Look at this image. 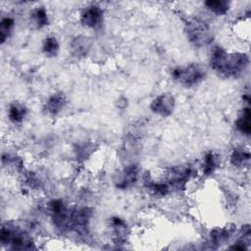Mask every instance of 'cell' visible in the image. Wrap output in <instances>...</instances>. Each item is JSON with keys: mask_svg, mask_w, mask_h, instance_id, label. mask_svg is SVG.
<instances>
[{"mask_svg": "<svg viewBox=\"0 0 251 251\" xmlns=\"http://www.w3.org/2000/svg\"><path fill=\"white\" fill-rule=\"evenodd\" d=\"M210 67L225 78H237L248 68L249 57L244 52H229L222 46H215L210 56Z\"/></svg>", "mask_w": 251, "mask_h": 251, "instance_id": "obj_1", "label": "cell"}, {"mask_svg": "<svg viewBox=\"0 0 251 251\" xmlns=\"http://www.w3.org/2000/svg\"><path fill=\"white\" fill-rule=\"evenodd\" d=\"M0 242L11 250H31L35 249L34 242L30 235L13 223H5L0 229Z\"/></svg>", "mask_w": 251, "mask_h": 251, "instance_id": "obj_2", "label": "cell"}, {"mask_svg": "<svg viewBox=\"0 0 251 251\" xmlns=\"http://www.w3.org/2000/svg\"><path fill=\"white\" fill-rule=\"evenodd\" d=\"M172 78L180 85L191 88L200 84L205 76V68L198 63H190L185 66H176L171 70Z\"/></svg>", "mask_w": 251, "mask_h": 251, "instance_id": "obj_3", "label": "cell"}, {"mask_svg": "<svg viewBox=\"0 0 251 251\" xmlns=\"http://www.w3.org/2000/svg\"><path fill=\"white\" fill-rule=\"evenodd\" d=\"M184 32L188 41L197 48L209 45L214 38L210 26L201 20H190L185 24Z\"/></svg>", "mask_w": 251, "mask_h": 251, "instance_id": "obj_4", "label": "cell"}, {"mask_svg": "<svg viewBox=\"0 0 251 251\" xmlns=\"http://www.w3.org/2000/svg\"><path fill=\"white\" fill-rule=\"evenodd\" d=\"M196 171L192 165H178L171 168L166 176V181L172 190H182L186 184L196 175Z\"/></svg>", "mask_w": 251, "mask_h": 251, "instance_id": "obj_5", "label": "cell"}, {"mask_svg": "<svg viewBox=\"0 0 251 251\" xmlns=\"http://www.w3.org/2000/svg\"><path fill=\"white\" fill-rule=\"evenodd\" d=\"M139 170L137 165L130 164L116 173L113 181L118 189L126 190L131 188L138 181Z\"/></svg>", "mask_w": 251, "mask_h": 251, "instance_id": "obj_6", "label": "cell"}, {"mask_svg": "<svg viewBox=\"0 0 251 251\" xmlns=\"http://www.w3.org/2000/svg\"><path fill=\"white\" fill-rule=\"evenodd\" d=\"M176 108V98L169 92L157 95L150 103V110L153 114L162 118L170 117Z\"/></svg>", "mask_w": 251, "mask_h": 251, "instance_id": "obj_7", "label": "cell"}, {"mask_svg": "<svg viewBox=\"0 0 251 251\" xmlns=\"http://www.w3.org/2000/svg\"><path fill=\"white\" fill-rule=\"evenodd\" d=\"M104 22V10L96 5L91 4L84 7L79 14V23L87 28H97Z\"/></svg>", "mask_w": 251, "mask_h": 251, "instance_id": "obj_8", "label": "cell"}, {"mask_svg": "<svg viewBox=\"0 0 251 251\" xmlns=\"http://www.w3.org/2000/svg\"><path fill=\"white\" fill-rule=\"evenodd\" d=\"M107 227L112 240L116 244L125 243L129 235V227L127 223L118 216H112L107 221Z\"/></svg>", "mask_w": 251, "mask_h": 251, "instance_id": "obj_9", "label": "cell"}, {"mask_svg": "<svg viewBox=\"0 0 251 251\" xmlns=\"http://www.w3.org/2000/svg\"><path fill=\"white\" fill-rule=\"evenodd\" d=\"M68 100L66 95L61 91H56L47 97L43 105V110L47 115L54 117L59 115L65 109Z\"/></svg>", "mask_w": 251, "mask_h": 251, "instance_id": "obj_10", "label": "cell"}, {"mask_svg": "<svg viewBox=\"0 0 251 251\" xmlns=\"http://www.w3.org/2000/svg\"><path fill=\"white\" fill-rule=\"evenodd\" d=\"M234 231H235V226L232 225L214 227L209 232L210 242L215 247H220L229 241Z\"/></svg>", "mask_w": 251, "mask_h": 251, "instance_id": "obj_11", "label": "cell"}, {"mask_svg": "<svg viewBox=\"0 0 251 251\" xmlns=\"http://www.w3.org/2000/svg\"><path fill=\"white\" fill-rule=\"evenodd\" d=\"M92 47V40L85 35H77L70 42V51L76 58L85 57L88 55Z\"/></svg>", "mask_w": 251, "mask_h": 251, "instance_id": "obj_12", "label": "cell"}, {"mask_svg": "<svg viewBox=\"0 0 251 251\" xmlns=\"http://www.w3.org/2000/svg\"><path fill=\"white\" fill-rule=\"evenodd\" d=\"M28 114L27 107L19 101H13L7 108V118L14 125H21L25 122Z\"/></svg>", "mask_w": 251, "mask_h": 251, "instance_id": "obj_13", "label": "cell"}, {"mask_svg": "<svg viewBox=\"0 0 251 251\" xmlns=\"http://www.w3.org/2000/svg\"><path fill=\"white\" fill-rule=\"evenodd\" d=\"M143 182H144V186L155 197H165L172 191V188L167 183V181H165V180L164 181H157V180L153 179L150 176V175H145L144 176Z\"/></svg>", "mask_w": 251, "mask_h": 251, "instance_id": "obj_14", "label": "cell"}, {"mask_svg": "<svg viewBox=\"0 0 251 251\" xmlns=\"http://www.w3.org/2000/svg\"><path fill=\"white\" fill-rule=\"evenodd\" d=\"M49 16L45 7H35L29 14V24L34 29H41L49 25Z\"/></svg>", "mask_w": 251, "mask_h": 251, "instance_id": "obj_15", "label": "cell"}, {"mask_svg": "<svg viewBox=\"0 0 251 251\" xmlns=\"http://www.w3.org/2000/svg\"><path fill=\"white\" fill-rule=\"evenodd\" d=\"M221 158L219 154H217L214 151H209L205 153V155L202 158L201 163V171L204 176H212L220 167Z\"/></svg>", "mask_w": 251, "mask_h": 251, "instance_id": "obj_16", "label": "cell"}, {"mask_svg": "<svg viewBox=\"0 0 251 251\" xmlns=\"http://www.w3.org/2000/svg\"><path fill=\"white\" fill-rule=\"evenodd\" d=\"M250 119H251V112L249 106L243 107V109L238 114L234 126L237 131H239L241 134L245 136H250L251 134V125H250Z\"/></svg>", "mask_w": 251, "mask_h": 251, "instance_id": "obj_17", "label": "cell"}, {"mask_svg": "<svg viewBox=\"0 0 251 251\" xmlns=\"http://www.w3.org/2000/svg\"><path fill=\"white\" fill-rule=\"evenodd\" d=\"M229 162L232 166L236 168H244L246 166H249L250 164L249 149L244 148L242 146L233 148L229 156Z\"/></svg>", "mask_w": 251, "mask_h": 251, "instance_id": "obj_18", "label": "cell"}, {"mask_svg": "<svg viewBox=\"0 0 251 251\" xmlns=\"http://www.w3.org/2000/svg\"><path fill=\"white\" fill-rule=\"evenodd\" d=\"M15 19L11 16H4L0 21V43L3 45L13 34L15 28Z\"/></svg>", "mask_w": 251, "mask_h": 251, "instance_id": "obj_19", "label": "cell"}, {"mask_svg": "<svg viewBox=\"0 0 251 251\" xmlns=\"http://www.w3.org/2000/svg\"><path fill=\"white\" fill-rule=\"evenodd\" d=\"M204 6L217 16H225L230 9V2L226 0H208L204 2Z\"/></svg>", "mask_w": 251, "mask_h": 251, "instance_id": "obj_20", "label": "cell"}, {"mask_svg": "<svg viewBox=\"0 0 251 251\" xmlns=\"http://www.w3.org/2000/svg\"><path fill=\"white\" fill-rule=\"evenodd\" d=\"M60 51V43L56 36L47 35L42 43V53L48 57H56Z\"/></svg>", "mask_w": 251, "mask_h": 251, "instance_id": "obj_21", "label": "cell"}, {"mask_svg": "<svg viewBox=\"0 0 251 251\" xmlns=\"http://www.w3.org/2000/svg\"><path fill=\"white\" fill-rule=\"evenodd\" d=\"M2 166L7 170L20 171L23 167L22 159L14 153H4L2 155Z\"/></svg>", "mask_w": 251, "mask_h": 251, "instance_id": "obj_22", "label": "cell"}]
</instances>
